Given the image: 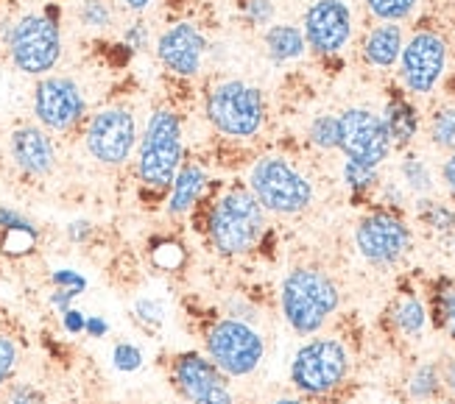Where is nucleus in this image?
<instances>
[{"instance_id": "nucleus-1", "label": "nucleus", "mask_w": 455, "mask_h": 404, "mask_svg": "<svg viewBox=\"0 0 455 404\" xmlns=\"http://www.w3.org/2000/svg\"><path fill=\"white\" fill-rule=\"evenodd\" d=\"M268 212L246 185H229L212 198L204 220V234L212 251L227 259L251 254L263 242Z\"/></svg>"}, {"instance_id": "nucleus-2", "label": "nucleus", "mask_w": 455, "mask_h": 404, "mask_svg": "<svg viewBox=\"0 0 455 404\" xmlns=\"http://www.w3.org/2000/svg\"><path fill=\"white\" fill-rule=\"evenodd\" d=\"M185 120L173 107H156L140 131L134 151V176L140 187L165 193L185 162Z\"/></svg>"}, {"instance_id": "nucleus-3", "label": "nucleus", "mask_w": 455, "mask_h": 404, "mask_svg": "<svg viewBox=\"0 0 455 404\" xmlns=\"http://www.w3.org/2000/svg\"><path fill=\"white\" fill-rule=\"evenodd\" d=\"M4 45L6 56L17 73L28 78H43L56 70L65 53V36H62V20L56 9H39L26 12L4 28Z\"/></svg>"}, {"instance_id": "nucleus-4", "label": "nucleus", "mask_w": 455, "mask_h": 404, "mask_svg": "<svg viewBox=\"0 0 455 404\" xmlns=\"http://www.w3.org/2000/svg\"><path fill=\"white\" fill-rule=\"evenodd\" d=\"M341 307V290L335 279L313 265L291 268L280 285V310L288 327L299 337L319 335Z\"/></svg>"}, {"instance_id": "nucleus-5", "label": "nucleus", "mask_w": 455, "mask_h": 404, "mask_svg": "<svg viewBox=\"0 0 455 404\" xmlns=\"http://www.w3.org/2000/svg\"><path fill=\"white\" fill-rule=\"evenodd\" d=\"M204 117L215 134L246 143L266 129V95L243 78H219L204 92Z\"/></svg>"}, {"instance_id": "nucleus-6", "label": "nucleus", "mask_w": 455, "mask_h": 404, "mask_svg": "<svg viewBox=\"0 0 455 404\" xmlns=\"http://www.w3.org/2000/svg\"><path fill=\"white\" fill-rule=\"evenodd\" d=\"M246 187L271 215H302L315 201V187L310 176H305L283 154L257 156L249 168Z\"/></svg>"}, {"instance_id": "nucleus-7", "label": "nucleus", "mask_w": 455, "mask_h": 404, "mask_svg": "<svg viewBox=\"0 0 455 404\" xmlns=\"http://www.w3.org/2000/svg\"><path fill=\"white\" fill-rule=\"evenodd\" d=\"M349 352L339 337H310L291 360V385L307 399H324L349 376Z\"/></svg>"}, {"instance_id": "nucleus-8", "label": "nucleus", "mask_w": 455, "mask_h": 404, "mask_svg": "<svg viewBox=\"0 0 455 404\" xmlns=\"http://www.w3.org/2000/svg\"><path fill=\"white\" fill-rule=\"evenodd\" d=\"M84 151L101 168H124L134 159L137 143H140V126L137 115L129 107L109 104L90 112L84 120Z\"/></svg>"}, {"instance_id": "nucleus-9", "label": "nucleus", "mask_w": 455, "mask_h": 404, "mask_svg": "<svg viewBox=\"0 0 455 404\" xmlns=\"http://www.w3.org/2000/svg\"><path fill=\"white\" fill-rule=\"evenodd\" d=\"M31 115L34 123L51 134H70L84 126L90 104L82 84L73 75L51 73L34 81L31 87Z\"/></svg>"}, {"instance_id": "nucleus-10", "label": "nucleus", "mask_w": 455, "mask_h": 404, "mask_svg": "<svg viewBox=\"0 0 455 404\" xmlns=\"http://www.w3.org/2000/svg\"><path fill=\"white\" fill-rule=\"evenodd\" d=\"M207 357L219 366L229 379L251 376L266 357V337L254 323L237 318H219L210 323L207 337Z\"/></svg>"}, {"instance_id": "nucleus-11", "label": "nucleus", "mask_w": 455, "mask_h": 404, "mask_svg": "<svg viewBox=\"0 0 455 404\" xmlns=\"http://www.w3.org/2000/svg\"><path fill=\"white\" fill-rule=\"evenodd\" d=\"M450 62V48L447 39L439 31L419 28L413 31L400 53L397 62V75L405 95L411 98H425L433 95L442 84Z\"/></svg>"}, {"instance_id": "nucleus-12", "label": "nucleus", "mask_w": 455, "mask_h": 404, "mask_svg": "<svg viewBox=\"0 0 455 404\" xmlns=\"http://www.w3.org/2000/svg\"><path fill=\"white\" fill-rule=\"evenodd\" d=\"M413 232L397 210H371L355 226V249L374 268H394L408 257Z\"/></svg>"}, {"instance_id": "nucleus-13", "label": "nucleus", "mask_w": 455, "mask_h": 404, "mask_svg": "<svg viewBox=\"0 0 455 404\" xmlns=\"http://www.w3.org/2000/svg\"><path fill=\"white\" fill-rule=\"evenodd\" d=\"M339 151L349 162L383 168L394 154L383 115L369 107H347L339 112Z\"/></svg>"}, {"instance_id": "nucleus-14", "label": "nucleus", "mask_w": 455, "mask_h": 404, "mask_svg": "<svg viewBox=\"0 0 455 404\" xmlns=\"http://www.w3.org/2000/svg\"><path fill=\"white\" fill-rule=\"evenodd\" d=\"M307 51L322 59L341 56L355 36V14L347 0H313L302 14Z\"/></svg>"}, {"instance_id": "nucleus-15", "label": "nucleus", "mask_w": 455, "mask_h": 404, "mask_svg": "<svg viewBox=\"0 0 455 404\" xmlns=\"http://www.w3.org/2000/svg\"><path fill=\"white\" fill-rule=\"evenodd\" d=\"M156 62H160L171 75L176 78H196L202 75L207 53H210V39L204 36L202 26H196L193 20H176L168 28L160 31L154 43Z\"/></svg>"}, {"instance_id": "nucleus-16", "label": "nucleus", "mask_w": 455, "mask_h": 404, "mask_svg": "<svg viewBox=\"0 0 455 404\" xmlns=\"http://www.w3.org/2000/svg\"><path fill=\"white\" fill-rule=\"evenodd\" d=\"M171 379L188 404H235L229 376L207 354H176L171 362Z\"/></svg>"}, {"instance_id": "nucleus-17", "label": "nucleus", "mask_w": 455, "mask_h": 404, "mask_svg": "<svg viewBox=\"0 0 455 404\" xmlns=\"http://www.w3.org/2000/svg\"><path fill=\"white\" fill-rule=\"evenodd\" d=\"M12 165L26 178H48L59 165L56 139L36 123H20L9 134Z\"/></svg>"}, {"instance_id": "nucleus-18", "label": "nucleus", "mask_w": 455, "mask_h": 404, "mask_svg": "<svg viewBox=\"0 0 455 404\" xmlns=\"http://www.w3.org/2000/svg\"><path fill=\"white\" fill-rule=\"evenodd\" d=\"M210 187V173L199 159H185L180 173L173 176V185L168 187L165 198V215L168 218H185L202 204Z\"/></svg>"}, {"instance_id": "nucleus-19", "label": "nucleus", "mask_w": 455, "mask_h": 404, "mask_svg": "<svg viewBox=\"0 0 455 404\" xmlns=\"http://www.w3.org/2000/svg\"><path fill=\"white\" fill-rule=\"evenodd\" d=\"M405 45V31L400 23H378L371 26L361 43V56L371 70H394L400 62V53Z\"/></svg>"}, {"instance_id": "nucleus-20", "label": "nucleus", "mask_w": 455, "mask_h": 404, "mask_svg": "<svg viewBox=\"0 0 455 404\" xmlns=\"http://www.w3.org/2000/svg\"><path fill=\"white\" fill-rule=\"evenodd\" d=\"M380 115L388 129L394 151H408L413 143H417V137L422 131V115H419V107L413 104L405 92H394L386 100Z\"/></svg>"}, {"instance_id": "nucleus-21", "label": "nucleus", "mask_w": 455, "mask_h": 404, "mask_svg": "<svg viewBox=\"0 0 455 404\" xmlns=\"http://www.w3.org/2000/svg\"><path fill=\"white\" fill-rule=\"evenodd\" d=\"M39 246V226L28 215L0 204V254L12 259L31 257Z\"/></svg>"}, {"instance_id": "nucleus-22", "label": "nucleus", "mask_w": 455, "mask_h": 404, "mask_svg": "<svg viewBox=\"0 0 455 404\" xmlns=\"http://www.w3.org/2000/svg\"><path fill=\"white\" fill-rule=\"evenodd\" d=\"M263 51L274 65H291L299 62L307 53V43L299 26L293 23H271L263 31Z\"/></svg>"}, {"instance_id": "nucleus-23", "label": "nucleus", "mask_w": 455, "mask_h": 404, "mask_svg": "<svg viewBox=\"0 0 455 404\" xmlns=\"http://www.w3.org/2000/svg\"><path fill=\"white\" fill-rule=\"evenodd\" d=\"M388 315H391V327L403 337H419L427 329V321H430V310L425 307V301L417 293H403L394 298Z\"/></svg>"}, {"instance_id": "nucleus-24", "label": "nucleus", "mask_w": 455, "mask_h": 404, "mask_svg": "<svg viewBox=\"0 0 455 404\" xmlns=\"http://www.w3.org/2000/svg\"><path fill=\"white\" fill-rule=\"evenodd\" d=\"M397 173H400V185L417 198H427L436 190V176H433V168L427 165V159L413 154V151H405L400 165H397Z\"/></svg>"}, {"instance_id": "nucleus-25", "label": "nucleus", "mask_w": 455, "mask_h": 404, "mask_svg": "<svg viewBox=\"0 0 455 404\" xmlns=\"http://www.w3.org/2000/svg\"><path fill=\"white\" fill-rule=\"evenodd\" d=\"M444 391V376L436 362H419L413 374L408 376V396L417 404H433L439 401Z\"/></svg>"}, {"instance_id": "nucleus-26", "label": "nucleus", "mask_w": 455, "mask_h": 404, "mask_svg": "<svg viewBox=\"0 0 455 404\" xmlns=\"http://www.w3.org/2000/svg\"><path fill=\"white\" fill-rule=\"evenodd\" d=\"M417 218L433 234H450L455 232V207L439 198H417Z\"/></svg>"}, {"instance_id": "nucleus-27", "label": "nucleus", "mask_w": 455, "mask_h": 404, "mask_svg": "<svg viewBox=\"0 0 455 404\" xmlns=\"http://www.w3.org/2000/svg\"><path fill=\"white\" fill-rule=\"evenodd\" d=\"M115 17L117 14H115L112 0H78V6H76L78 26L95 34L109 31L115 26Z\"/></svg>"}, {"instance_id": "nucleus-28", "label": "nucleus", "mask_w": 455, "mask_h": 404, "mask_svg": "<svg viewBox=\"0 0 455 404\" xmlns=\"http://www.w3.org/2000/svg\"><path fill=\"white\" fill-rule=\"evenodd\" d=\"M427 137L430 143L452 154L455 151V104L450 107H439L427 120Z\"/></svg>"}, {"instance_id": "nucleus-29", "label": "nucleus", "mask_w": 455, "mask_h": 404, "mask_svg": "<svg viewBox=\"0 0 455 404\" xmlns=\"http://www.w3.org/2000/svg\"><path fill=\"white\" fill-rule=\"evenodd\" d=\"M307 143L315 151H339V115H315L307 126Z\"/></svg>"}, {"instance_id": "nucleus-30", "label": "nucleus", "mask_w": 455, "mask_h": 404, "mask_svg": "<svg viewBox=\"0 0 455 404\" xmlns=\"http://www.w3.org/2000/svg\"><path fill=\"white\" fill-rule=\"evenodd\" d=\"M341 181L347 185L349 193L366 195L374 187H380V168H369V165H361V162L344 159V165H341Z\"/></svg>"}, {"instance_id": "nucleus-31", "label": "nucleus", "mask_w": 455, "mask_h": 404, "mask_svg": "<svg viewBox=\"0 0 455 404\" xmlns=\"http://www.w3.org/2000/svg\"><path fill=\"white\" fill-rule=\"evenodd\" d=\"M363 6L369 17H374L378 23H405V20L417 12L419 0H363Z\"/></svg>"}, {"instance_id": "nucleus-32", "label": "nucleus", "mask_w": 455, "mask_h": 404, "mask_svg": "<svg viewBox=\"0 0 455 404\" xmlns=\"http://www.w3.org/2000/svg\"><path fill=\"white\" fill-rule=\"evenodd\" d=\"M185 259H188L185 249L176 240H171V237L156 240L154 246H151V262L160 271H168V273L171 271H180L185 265Z\"/></svg>"}, {"instance_id": "nucleus-33", "label": "nucleus", "mask_w": 455, "mask_h": 404, "mask_svg": "<svg viewBox=\"0 0 455 404\" xmlns=\"http://www.w3.org/2000/svg\"><path fill=\"white\" fill-rule=\"evenodd\" d=\"M433 313H436V323L455 340V285L447 281L442 290H436V301H433Z\"/></svg>"}, {"instance_id": "nucleus-34", "label": "nucleus", "mask_w": 455, "mask_h": 404, "mask_svg": "<svg viewBox=\"0 0 455 404\" xmlns=\"http://www.w3.org/2000/svg\"><path fill=\"white\" fill-rule=\"evenodd\" d=\"M143 349L137 346V343L132 340H121V343H115V349H112V366L121 371V374H134V371H140L143 368Z\"/></svg>"}, {"instance_id": "nucleus-35", "label": "nucleus", "mask_w": 455, "mask_h": 404, "mask_svg": "<svg viewBox=\"0 0 455 404\" xmlns=\"http://www.w3.org/2000/svg\"><path fill=\"white\" fill-rule=\"evenodd\" d=\"M17 366H20V343L12 335L0 332V391L14 379Z\"/></svg>"}, {"instance_id": "nucleus-36", "label": "nucleus", "mask_w": 455, "mask_h": 404, "mask_svg": "<svg viewBox=\"0 0 455 404\" xmlns=\"http://www.w3.org/2000/svg\"><path fill=\"white\" fill-rule=\"evenodd\" d=\"M0 404H45V393L39 391L31 382H9L0 391Z\"/></svg>"}, {"instance_id": "nucleus-37", "label": "nucleus", "mask_w": 455, "mask_h": 404, "mask_svg": "<svg viewBox=\"0 0 455 404\" xmlns=\"http://www.w3.org/2000/svg\"><path fill=\"white\" fill-rule=\"evenodd\" d=\"M241 14L249 26L254 28H268L274 23V17H276V6H274V0H243L241 4Z\"/></svg>"}, {"instance_id": "nucleus-38", "label": "nucleus", "mask_w": 455, "mask_h": 404, "mask_svg": "<svg viewBox=\"0 0 455 404\" xmlns=\"http://www.w3.org/2000/svg\"><path fill=\"white\" fill-rule=\"evenodd\" d=\"M121 43H124V48H129L132 53H143V51H148V45H151V31H148V26L143 23L140 17H134V20H129V23L124 26V31H121Z\"/></svg>"}, {"instance_id": "nucleus-39", "label": "nucleus", "mask_w": 455, "mask_h": 404, "mask_svg": "<svg viewBox=\"0 0 455 404\" xmlns=\"http://www.w3.org/2000/svg\"><path fill=\"white\" fill-rule=\"evenodd\" d=\"M51 285L56 290H68L73 296H82L87 290V276L73 268H56V271H51Z\"/></svg>"}, {"instance_id": "nucleus-40", "label": "nucleus", "mask_w": 455, "mask_h": 404, "mask_svg": "<svg viewBox=\"0 0 455 404\" xmlns=\"http://www.w3.org/2000/svg\"><path fill=\"white\" fill-rule=\"evenodd\" d=\"M134 318L143 321L146 327H160L163 318H165V305L156 298H140L134 305Z\"/></svg>"}, {"instance_id": "nucleus-41", "label": "nucleus", "mask_w": 455, "mask_h": 404, "mask_svg": "<svg viewBox=\"0 0 455 404\" xmlns=\"http://www.w3.org/2000/svg\"><path fill=\"white\" fill-rule=\"evenodd\" d=\"M65 232H68V240H70V242H76V246H84V242H90V240H92L95 226L90 224V220L78 218V220H70Z\"/></svg>"}, {"instance_id": "nucleus-42", "label": "nucleus", "mask_w": 455, "mask_h": 404, "mask_svg": "<svg viewBox=\"0 0 455 404\" xmlns=\"http://www.w3.org/2000/svg\"><path fill=\"white\" fill-rule=\"evenodd\" d=\"M59 321H62V329H65L68 335H84V327H87V313L70 307V310H65L62 315H59Z\"/></svg>"}, {"instance_id": "nucleus-43", "label": "nucleus", "mask_w": 455, "mask_h": 404, "mask_svg": "<svg viewBox=\"0 0 455 404\" xmlns=\"http://www.w3.org/2000/svg\"><path fill=\"white\" fill-rule=\"evenodd\" d=\"M442 185L455 198V151L447 154V159L442 162Z\"/></svg>"}, {"instance_id": "nucleus-44", "label": "nucleus", "mask_w": 455, "mask_h": 404, "mask_svg": "<svg viewBox=\"0 0 455 404\" xmlns=\"http://www.w3.org/2000/svg\"><path fill=\"white\" fill-rule=\"evenodd\" d=\"M76 298H78V296H73V293H68V290H56V288H53V293H51L48 301H51V307H53L59 315H62L65 310L73 307V301H76Z\"/></svg>"}, {"instance_id": "nucleus-45", "label": "nucleus", "mask_w": 455, "mask_h": 404, "mask_svg": "<svg viewBox=\"0 0 455 404\" xmlns=\"http://www.w3.org/2000/svg\"><path fill=\"white\" fill-rule=\"evenodd\" d=\"M107 332H109V323L101 315H87L84 335H90V337H104Z\"/></svg>"}, {"instance_id": "nucleus-46", "label": "nucleus", "mask_w": 455, "mask_h": 404, "mask_svg": "<svg viewBox=\"0 0 455 404\" xmlns=\"http://www.w3.org/2000/svg\"><path fill=\"white\" fill-rule=\"evenodd\" d=\"M121 6L126 9V12H132V14H146L151 6H154V0H121Z\"/></svg>"}, {"instance_id": "nucleus-47", "label": "nucleus", "mask_w": 455, "mask_h": 404, "mask_svg": "<svg viewBox=\"0 0 455 404\" xmlns=\"http://www.w3.org/2000/svg\"><path fill=\"white\" fill-rule=\"evenodd\" d=\"M442 376H444V391L455 399V357L442 368Z\"/></svg>"}, {"instance_id": "nucleus-48", "label": "nucleus", "mask_w": 455, "mask_h": 404, "mask_svg": "<svg viewBox=\"0 0 455 404\" xmlns=\"http://www.w3.org/2000/svg\"><path fill=\"white\" fill-rule=\"evenodd\" d=\"M271 404H307L305 399H293V396H283V399H274Z\"/></svg>"}, {"instance_id": "nucleus-49", "label": "nucleus", "mask_w": 455, "mask_h": 404, "mask_svg": "<svg viewBox=\"0 0 455 404\" xmlns=\"http://www.w3.org/2000/svg\"><path fill=\"white\" fill-rule=\"evenodd\" d=\"M433 404H452V401H433Z\"/></svg>"}, {"instance_id": "nucleus-50", "label": "nucleus", "mask_w": 455, "mask_h": 404, "mask_svg": "<svg viewBox=\"0 0 455 404\" xmlns=\"http://www.w3.org/2000/svg\"><path fill=\"white\" fill-rule=\"evenodd\" d=\"M452 257H455V242H452Z\"/></svg>"}]
</instances>
